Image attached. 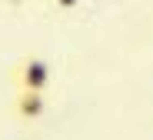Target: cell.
<instances>
[{"label":"cell","instance_id":"1","mask_svg":"<svg viewBox=\"0 0 153 140\" xmlns=\"http://www.w3.org/2000/svg\"><path fill=\"white\" fill-rule=\"evenodd\" d=\"M50 64L43 57H23L13 67V80H17V90H47L50 87Z\"/></svg>","mask_w":153,"mask_h":140},{"label":"cell","instance_id":"2","mask_svg":"<svg viewBox=\"0 0 153 140\" xmlns=\"http://www.w3.org/2000/svg\"><path fill=\"white\" fill-rule=\"evenodd\" d=\"M13 114L23 124H33L47 114V90H17L13 97Z\"/></svg>","mask_w":153,"mask_h":140},{"label":"cell","instance_id":"3","mask_svg":"<svg viewBox=\"0 0 153 140\" xmlns=\"http://www.w3.org/2000/svg\"><path fill=\"white\" fill-rule=\"evenodd\" d=\"M50 4H53L57 10H63V13H70V10L80 7V0H50Z\"/></svg>","mask_w":153,"mask_h":140}]
</instances>
